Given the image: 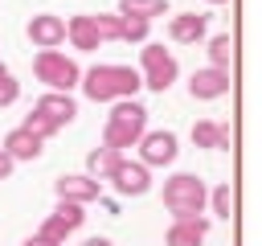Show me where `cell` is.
Listing matches in <instances>:
<instances>
[{"label": "cell", "mask_w": 262, "mask_h": 246, "mask_svg": "<svg viewBox=\"0 0 262 246\" xmlns=\"http://www.w3.org/2000/svg\"><path fill=\"white\" fill-rule=\"evenodd\" d=\"M82 90L90 102H119V98H135L143 90V74L131 66H94L82 74Z\"/></svg>", "instance_id": "cell-1"}, {"label": "cell", "mask_w": 262, "mask_h": 246, "mask_svg": "<svg viewBox=\"0 0 262 246\" xmlns=\"http://www.w3.org/2000/svg\"><path fill=\"white\" fill-rule=\"evenodd\" d=\"M160 197H164V205H168L172 217H196L205 209V201H209V184L196 172H172L164 180Z\"/></svg>", "instance_id": "cell-2"}, {"label": "cell", "mask_w": 262, "mask_h": 246, "mask_svg": "<svg viewBox=\"0 0 262 246\" xmlns=\"http://www.w3.org/2000/svg\"><path fill=\"white\" fill-rule=\"evenodd\" d=\"M33 78H37L41 86H49V90L70 94V90L82 82V70H78V61H74V57L57 53V49H41V53L33 57Z\"/></svg>", "instance_id": "cell-3"}, {"label": "cell", "mask_w": 262, "mask_h": 246, "mask_svg": "<svg viewBox=\"0 0 262 246\" xmlns=\"http://www.w3.org/2000/svg\"><path fill=\"white\" fill-rule=\"evenodd\" d=\"M139 74H143V86L147 90H156V94H164L176 78H180V61L172 57V49H164V45H143V53H139Z\"/></svg>", "instance_id": "cell-4"}, {"label": "cell", "mask_w": 262, "mask_h": 246, "mask_svg": "<svg viewBox=\"0 0 262 246\" xmlns=\"http://www.w3.org/2000/svg\"><path fill=\"white\" fill-rule=\"evenodd\" d=\"M135 148H139V160H143L147 168H164V164H172V160L180 156L176 131H143V139H139Z\"/></svg>", "instance_id": "cell-5"}, {"label": "cell", "mask_w": 262, "mask_h": 246, "mask_svg": "<svg viewBox=\"0 0 262 246\" xmlns=\"http://www.w3.org/2000/svg\"><path fill=\"white\" fill-rule=\"evenodd\" d=\"M102 180L98 176H90V172H66V176H57L53 180V193H57V201H74V205H90V201H98L102 197V189H98Z\"/></svg>", "instance_id": "cell-6"}, {"label": "cell", "mask_w": 262, "mask_h": 246, "mask_svg": "<svg viewBox=\"0 0 262 246\" xmlns=\"http://www.w3.org/2000/svg\"><path fill=\"white\" fill-rule=\"evenodd\" d=\"M111 189H115L119 197H143V193L151 189V168H147L143 160H123V164L115 168V176H111Z\"/></svg>", "instance_id": "cell-7"}, {"label": "cell", "mask_w": 262, "mask_h": 246, "mask_svg": "<svg viewBox=\"0 0 262 246\" xmlns=\"http://www.w3.org/2000/svg\"><path fill=\"white\" fill-rule=\"evenodd\" d=\"M25 33H29V41H33L37 49H57V45L66 41V20L53 16V12H37V16L25 25Z\"/></svg>", "instance_id": "cell-8"}, {"label": "cell", "mask_w": 262, "mask_h": 246, "mask_svg": "<svg viewBox=\"0 0 262 246\" xmlns=\"http://www.w3.org/2000/svg\"><path fill=\"white\" fill-rule=\"evenodd\" d=\"M78 225H82V205H74V201H57V209L41 221V234L61 242V238H70Z\"/></svg>", "instance_id": "cell-9"}, {"label": "cell", "mask_w": 262, "mask_h": 246, "mask_svg": "<svg viewBox=\"0 0 262 246\" xmlns=\"http://www.w3.org/2000/svg\"><path fill=\"white\" fill-rule=\"evenodd\" d=\"M205 33H209V16H201V12H176L168 20V37L176 45H196V41H205Z\"/></svg>", "instance_id": "cell-10"}, {"label": "cell", "mask_w": 262, "mask_h": 246, "mask_svg": "<svg viewBox=\"0 0 262 246\" xmlns=\"http://www.w3.org/2000/svg\"><path fill=\"white\" fill-rule=\"evenodd\" d=\"M33 111H41V115H45L49 123H57V127H70V123L78 119V102H74L70 94H61V90H45Z\"/></svg>", "instance_id": "cell-11"}, {"label": "cell", "mask_w": 262, "mask_h": 246, "mask_svg": "<svg viewBox=\"0 0 262 246\" xmlns=\"http://www.w3.org/2000/svg\"><path fill=\"white\" fill-rule=\"evenodd\" d=\"M209 238V221L196 213V217H176L168 230H164V242L168 246H201Z\"/></svg>", "instance_id": "cell-12"}, {"label": "cell", "mask_w": 262, "mask_h": 246, "mask_svg": "<svg viewBox=\"0 0 262 246\" xmlns=\"http://www.w3.org/2000/svg\"><path fill=\"white\" fill-rule=\"evenodd\" d=\"M66 41H70L78 53H98L102 37H98V29H94L90 12H78V16H70V20H66Z\"/></svg>", "instance_id": "cell-13"}, {"label": "cell", "mask_w": 262, "mask_h": 246, "mask_svg": "<svg viewBox=\"0 0 262 246\" xmlns=\"http://www.w3.org/2000/svg\"><path fill=\"white\" fill-rule=\"evenodd\" d=\"M225 90H229V74H225V70L205 66V70H196V74L188 78V94H192V98H205V102H209V98H221Z\"/></svg>", "instance_id": "cell-14"}, {"label": "cell", "mask_w": 262, "mask_h": 246, "mask_svg": "<svg viewBox=\"0 0 262 246\" xmlns=\"http://www.w3.org/2000/svg\"><path fill=\"white\" fill-rule=\"evenodd\" d=\"M192 144H196V148H209V152H229V123L196 119V123H192Z\"/></svg>", "instance_id": "cell-15"}, {"label": "cell", "mask_w": 262, "mask_h": 246, "mask_svg": "<svg viewBox=\"0 0 262 246\" xmlns=\"http://www.w3.org/2000/svg\"><path fill=\"white\" fill-rule=\"evenodd\" d=\"M143 123H115V119H106V127H102V144L106 148H119V152H131L139 139H143Z\"/></svg>", "instance_id": "cell-16"}, {"label": "cell", "mask_w": 262, "mask_h": 246, "mask_svg": "<svg viewBox=\"0 0 262 246\" xmlns=\"http://www.w3.org/2000/svg\"><path fill=\"white\" fill-rule=\"evenodd\" d=\"M41 148H45V139L29 135L25 127H12V131L4 135V152H8L12 160H37V156H41Z\"/></svg>", "instance_id": "cell-17"}, {"label": "cell", "mask_w": 262, "mask_h": 246, "mask_svg": "<svg viewBox=\"0 0 262 246\" xmlns=\"http://www.w3.org/2000/svg\"><path fill=\"white\" fill-rule=\"evenodd\" d=\"M123 160H127V156H123L119 148H106V144H102V148H94V152L86 156V172H90V176H98V180H111V176H115V168H119Z\"/></svg>", "instance_id": "cell-18"}, {"label": "cell", "mask_w": 262, "mask_h": 246, "mask_svg": "<svg viewBox=\"0 0 262 246\" xmlns=\"http://www.w3.org/2000/svg\"><path fill=\"white\" fill-rule=\"evenodd\" d=\"M90 20H94L102 45H106V41H127V20H123L119 12H90Z\"/></svg>", "instance_id": "cell-19"}, {"label": "cell", "mask_w": 262, "mask_h": 246, "mask_svg": "<svg viewBox=\"0 0 262 246\" xmlns=\"http://www.w3.org/2000/svg\"><path fill=\"white\" fill-rule=\"evenodd\" d=\"M205 53H209V66H213V70H225V74H229V61H233V37H229V33L209 37Z\"/></svg>", "instance_id": "cell-20"}, {"label": "cell", "mask_w": 262, "mask_h": 246, "mask_svg": "<svg viewBox=\"0 0 262 246\" xmlns=\"http://www.w3.org/2000/svg\"><path fill=\"white\" fill-rule=\"evenodd\" d=\"M168 12V0H119V16H139V20H156Z\"/></svg>", "instance_id": "cell-21"}, {"label": "cell", "mask_w": 262, "mask_h": 246, "mask_svg": "<svg viewBox=\"0 0 262 246\" xmlns=\"http://www.w3.org/2000/svg\"><path fill=\"white\" fill-rule=\"evenodd\" d=\"M111 119L115 123H147V107L139 98H119V102H111Z\"/></svg>", "instance_id": "cell-22"}, {"label": "cell", "mask_w": 262, "mask_h": 246, "mask_svg": "<svg viewBox=\"0 0 262 246\" xmlns=\"http://www.w3.org/2000/svg\"><path fill=\"white\" fill-rule=\"evenodd\" d=\"M20 127H25V131H29V135H37V139H53V135H57V131H61V127H57V123H49V119H45V115H41V111H29V115H25V123H20Z\"/></svg>", "instance_id": "cell-23"}, {"label": "cell", "mask_w": 262, "mask_h": 246, "mask_svg": "<svg viewBox=\"0 0 262 246\" xmlns=\"http://www.w3.org/2000/svg\"><path fill=\"white\" fill-rule=\"evenodd\" d=\"M16 98H20V82H16V78H12V70L0 61V111H4V107H12Z\"/></svg>", "instance_id": "cell-24"}, {"label": "cell", "mask_w": 262, "mask_h": 246, "mask_svg": "<svg viewBox=\"0 0 262 246\" xmlns=\"http://www.w3.org/2000/svg\"><path fill=\"white\" fill-rule=\"evenodd\" d=\"M209 201H213L217 217H229V213H233V189H229V184H213V189H209Z\"/></svg>", "instance_id": "cell-25"}, {"label": "cell", "mask_w": 262, "mask_h": 246, "mask_svg": "<svg viewBox=\"0 0 262 246\" xmlns=\"http://www.w3.org/2000/svg\"><path fill=\"white\" fill-rule=\"evenodd\" d=\"M12 168H16V160H12V156L0 148V180H8V176H12Z\"/></svg>", "instance_id": "cell-26"}, {"label": "cell", "mask_w": 262, "mask_h": 246, "mask_svg": "<svg viewBox=\"0 0 262 246\" xmlns=\"http://www.w3.org/2000/svg\"><path fill=\"white\" fill-rule=\"evenodd\" d=\"M20 246H61V242H57V238H45V234L37 230V234H33V238H25Z\"/></svg>", "instance_id": "cell-27"}, {"label": "cell", "mask_w": 262, "mask_h": 246, "mask_svg": "<svg viewBox=\"0 0 262 246\" xmlns=\"http://www.w3.org/2000/svg\"><path fill=\"white\" fill-rule=\"evenodd\" d=\"M82 246H115V242H111V238H86Z\"/></svg>", "instance_id": "cell-28"}, {"label": "cell", "mask_w": 262, "mask_h": 246, "mask_svg": "<svg viewBox=\"0 0 262 246\" xmlns=\"http://www.w3.org/2000/svg\"><path fill=\"white\" fill-rule=\"evenodd\" d=\"M209 4H229V0H209Z\"/></svg>", "instance_id": "cell-29"}]
</instances>
